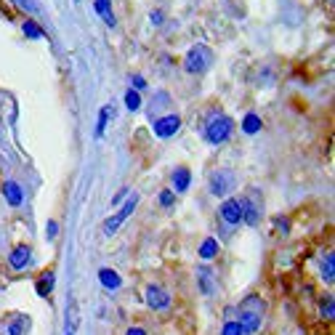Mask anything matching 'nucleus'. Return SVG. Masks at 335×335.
<instances>
[{
    "instance_id": "12",
    "label": "nucleus",
    "mask_w": 335,
    "mask_h": 335,
    "mask_svg": "<svg viewBox=\"0 0 335 335\" xmlns=\"http://www.w3.org/2000/svg\"><path fill=\"white\" fill-rule=\"evenodd\" d=\"M11 266L14 269H24L27 263H29V248H16L14 253H11Z\"/></svg>"
},
{
    "instance_id": "29",
    "label": "nucleus",
    "mask_w": 335,
    "mask_h": 335,
    "mask_svg": "<svg viewBox=\"0 0 335 335\" xmlns=\"http://www.w3.org/2000/svg\"><path fill=\"white\" fill-rule=\"evenodd\" d=\"M131 83H133V85H136V90H141V88H146V80H144V77H141V75H136V77H133V80H131Z\"/></svg>"
},
{
    "instance_id": "4",
    "label": "nucleus",
    "mask_w": 335,
    "mask_h": 335,
    "mask_svg": "<svg viewBox=\"0 0 335 335\" xmlns=\"http://www.w3.org/2000/svg\"><path fill=\"white\" fill-rule=\"evenodd\" d=\"M136 205H138V194L128 197V202H125L117 213H114L112 218H107V221H104V234H114V232H117V226H120V224L125 221V218H128V216L136 210Z\"/></svg>"
},
{
    "instance_id": "1",
    "label": "nucleus",
    "mask_w": 335,
    "mask_h": 335,
    "mask_svg": "<svg viewBox=\"0 0 335 335\" xmlns=\"http://www.w3.org/2000/svg\"><path fill=\"white\" fill-rule=\"evenodd\" d=\"M263 311L266 303L261 301V295H248L245 301L239 303V327L242 332H256L263 322Z\"/></svg>"
},
{
    "instance_id": "28",
    "label": "nucleus",
    "mask_w": 335,
    "mask_h": 335,
    "mask_svg": "<svg viewBox=\"0 0 335 335\" xmlns=\"http://www.w3.org/2000/svg\"><path fill=\"white\" fill-rule=\"evenodd\" d=\"M14 3H16L19 8H27V11H38V6H35L32 0H14Z\"/></svg>"
},
{
    "instance_id": "2",
    "label": "nucleus",
    "mask_w": 335,
    "mask_h": 335,
    "mask_svg": "<svg viewBox=\"0 0 335 335\" xmlns=\"http://www.w3.org/2000/svg\"><path fill=\"white\" fill-rule=\"evenodd\" d=\"M210 62H213V53H210V48L207 45H194V48H189V53H187V72H192V75H200V72H205L207 67H210Z\"/></svg>"
},
{
    "instance_id": "20",
    "label": "nucleus",
    "mask_w": 335,
    "mask_h": 335,
    "mask_svg": "<svg viewBox=\"0 0 335 335\" xmlns=\"http://www.w3.org/2000/svg\"><path fill=\"white\" fill-rule=\"evenodd\" d=\"M322 277H325L327 282H332V280H335V256H332V253L327 256L325 266H322Z\"/></svg>"
},
{
    "instance_id": "26",
    "label": "nucleus",
    "mask_w": 335,
    "mask_h": 335,
    "mask_svg": "<svg viewBox=\"0 0 335 335\" xmlns=\"http://www.w3.org/2000/svg\"><path fill=\"white\" fill-rule=\"evenodd\" d=\"M21 330H24V319H16L14 325L8 327V335H21Z\"/></svg>"
},
{
    "instance_id": "31",
    "label": "nucleus",
    "mask_w": 335,
    "mask_h": 335,
    "mask_svg": "<svg viewBox=\"0 0 335 335\" xmlns=\"http://www.w3.org/2000/svg\"><path fill=\"white\" fill-rule=\"evenodd\" d=\"M125 335H146V330H141V327H131Z\"/></svg>"
},
{
    "instance_id": "18",
    "label": "nucleus",
    "mask_w": 335,
    "mask_h": 335,
    "mask_svg": "<svg viewBox=\"0 0 335 335\" xmlns=\"http://www.w3.org/2000/svg\"><path fill=\"white\" fill-rule=\"evenodd\" d=\"M242 131L245 133H258L261 131V117L258 114H248V117L242 120Z\"/></svg>"
},
{
    "instance_id": "13",
    "label": "nucleus",
    "mask_w": 335,
    "mask_h": 335,
    "mask_svg": "<svg viewBox=\"0 0 335 335\" xmlns=\"http://www.w3.org/2000/svg\"><path fill=\"white\" fill-rule=\"evenodd\" d=\"M242 221H248L250 226L258 224V207L253 205V200H242Z\"/></svg>"
},
{
    "instance_id": "8",
    "label": "nucleus",
    "mask_w": 335,
    "mask_h": 335,
    "mask_svg": "<svg viewBox=\"0 0 335 335\" xmlns=\"http://www.w3.org/2000/svg\"><path fill=\"white\" fill-rule=\"evenodd\" d=\"M146 303L152 306V309H168L170 306V295L165 290H160V287H149L146 290Z\"/></svg>"
},
{
    "instance_id": "21",
    "label": "nucleus",
    "mask_w": 335,
    "mask_h": 335,
    "mask_svg": "<svg viewBox=\"0 0 335 335\" xmlns=\"http://www.w3.org/2000/svg\"><path fill=\"white\" fill-rule=\"evenodd\" d=\"M24 35H27V38H35V40H40V38H43V29H40L38 24H35L32 19H27V21H24Z\"/></svg>"
},
{
    "instance_id": "6",
    "label": "nucleus",
    "mask_w": 335,
    "mask_h": 335,
    "mask_svg": "<svg viewBox=\"0 0 335 335\" xmlns=\"http://www.w3.org/2000/svg\"><path fill=\"white\" fill-rule=\"evenodd\" d=\"M181 128V120H178V114H168V117H160L157 123H155V136H160V138H168V136H173Z\"/></svg>"
},
{
    "instance_id": "27",
    "label": "nucleus",
    "mask_w": 335,
    "mask_h": 335,
    "mask_svg": "<svg viewBox=\"0 0 335 335\" xmlns=\"http://www.w3.org/2000/svg\"><path fill=\"white\" fill-rule=\"evenodd\" d=\"M160 205H163V207L173 205V192H160Z\"/></svg>"
},
{
    "instance_id": "32",
    "label": "nucleus",
    "mask_w": 335,
    "mask_h": 335,
    "mask_svg": "<svg viewBox=\"0 0 335 335\" xmlns=\"http://www.w3.org/2000/svg\"><path fill=\"white\" fill-rule=\"evenodd\" d=\"M152 21H155V24H160V21H163V14H160V11H155V14H152Z\"/></svg>"
},
{
    "instance_id": "22",
    "label": "nucleus",
    "mask_w": 335,
    "mask_h": 335,
    "mask_svg": "<svg viewBox=\"0 0 335 335\" xmlns=\"http://www.w3.org/2000/svg\"><path fill=\"white\" fill-rule=\"evenodd\" d=\"M125 107H128L131 112H136L138 107H141V99H138V94H136L133 88L128 90V94H125Z\"/></svg>"
},
{
    "instance_id": "11",
    "label": "nucleus",
    "mask_w": 335,
    "mask_h": 335,
    "mask_svg": "<svg viewBox=\"0 0 335 335\" xmlns=\"http://www.w3.org/2000/svg\"><path fill=\"white\" fill-rule=\"evenodd\" d=\"M189 181H192V173L187 168H178L176 173H173V187H176V192H187Z\"/></svg>"
},
{
    "instance_id": "19",
    "label": "nucleus",
    "mask_w": 335,
    "mask_h": 335,
    "mask_svg": "<svg viewBox=\"0 0 335 335\" xmlns=\"http://www.w3.org/2000/svg\"><path fill=\"white\" fill-rule=\"evenodd\" d=\"M216 253H218V242H216V239H205L202 248H200V256H202L205 261H210Z\"/></svg>"
},
{
    "instance_id": "30",
    "label": "nucleus",
    "mask_w": 335,
    "mask_h": 335,
    "mask_svg": "<svg viewBox=\"0 0 335 335\" xmlns=\"http://www.w3.org/2000/svg\"><path fill=\"white\" fill-rule=\"evenodd\" d=\"M56 229H59V226H56V221H48V229H45V232H48V237H51V239L56 237Z\"/></svg>"
},
{
    "instance_id": "5",
    "label": "nucleus",
    "mask_w": 335,
    "mask_h": 335,
    "mask_svg": "<svg viewBox=\"0 0 335 335\" xmlns=\"http://www.w3.org/2000/svg\"><path fill=\"white\" fill-rule=\"evenodd\" d=\"M234 189V176L229 170H218V173H213V178H210V192L213 194H224L226 192H232Z\"/></svg>"
},
{
    "instance_id": "23",
    "label": "nucleus",
    "mask_w": 335,
    "mask_h": 335,
    "mask_svg": "<svg viewBox=\"0 0 335 335\" xmlns=\"http://www.w3.org/2000/svg\"><path fill=\"white\" fill-rule=\"evenodd\" d=\"M107 120H109V109H101V112H99V125H96V136H104V128H107Z\"/></svg>"
},
{
    "instance_id": "25",
    "label": "nucleus",
    "mask_w": 335,
    "mask_h": 335,
    "mask_svg": "<svg viewBox=\"0 0 335 335\" xmlns=\"http://www.w3.org/2000/svg\"><path fill=\"white\" fill-rule=\"evenodd\" d=\"M224 335H245L239 327V322H226L224 325Z\"/></svg>"
},
{
    "instance_id": "16",
    "label": "nucleus",
    "mask_w": 335,
    "mask_h": 335,
    "mask_svg": "<svg viewBox=\"0 0 335 335\" xmlns=\"http://www.w3.org/2000/svg\"><path fill=\"white\" fill-rule=\"evenodd\" d=\"M96 11L104 16L109 27H114V16H112V0H96Z\"/></svg>"
},
{
    "instance_id": "17",
    "label": "nucleus",
    "mask_w": 335,
    "mask_h": 335,
    "mask_svg": "<svg viewBox=\"0 0 335 335\" xmlns=\"http://www.w3.org/2000/svg\"><path fill=\"white\" fill-rule=\"evenodd\" d=\"M77 303L75 301H69V306H67V332H75V327H77Z\"/></svg>"
},
{
    "instance_id": "9",
    "label": "nucleus",
    "mask_w": 335,
    "mask_h": 335,
    "mask_svg": "<svg viewBox=\"0 0 335 335\" xmlns=\"http://www.w3.org/2000/svg\"><path fill=\"white\" fill-rule=\"evenodd\" d=\"M99 280H101V285L107 287V290H117V287L123 285L120 274L112 271V269H101V271H99Z\"/></svg>"
},
{
    "instance_id": "3",
    "label": "nucleus",
    "mask_w": 335,
    "mask_h": 335,
    "mask_svg": "<svg viewBox=\"0 0 335 335\" xmlns=\"http://www.w3.org/2000/svg\"><path fill=\"white\" fill-rule=\"evenodd\" d=\"M205 136H207V141H210V144L226 141V138L232 136V120H229L226 114H218V117H213L210 123H207Z\"/></svg>"
},
{
    "instance_id": "24",
    "label": "nucleus",
    "mask_w": 335,
    "mask_h": 335,
    "mask_svg": "<svg viewBox=\"0 0 335 335\" xmlns=\"http://www.w3.org/2000/svg\"><path fill=\"white\" fill-rule=\"evenodd\" d=\"M322 317H327V319L335 317V301H332V298H327V301L322 303Z\"/></svg>"
},
{
    "instance_id": "14",
    "label": "nucleus",
    "mask_w": 335,
    "mask_h": 335,
    "mask_svg": "<svg viewBox=\"0 0 335 335\" xmlns=\"http://www.w3.org/2000/svg\"><path fill=\"white\" fill-rule=\"evenodd\" d=\"M197 277H200V290H202L205 295H210V293H213V271H210V269H200Z\"/></svg>"
},
{
    "instance_id": "10",
    "label": "nucleus",
    "mask_w": 335,
    "mask_h": 335,
    "mask_svg": "<svg viewBox=\"0 0 335 335\" xmlns=\"http://www.w3.org/2000/svg\"><path fill=\"white\" fill-rule=\"evenodd\" d=\"M3 194H6V200L11 202V205H21V197H24V194H21V187L16 181H6V187H3Z\"/></svg>"
},
{
    "instance_id": "15",
    "label": "nucleus",
    "mask_w": 335,
    "mask_h": 335,
    "mask_svg": "<svg viewBox=\"0 0 335 335\" xmlns=\"http://www.w3.org/2000/svg\"><path fill=\"white\" fill-rule=\"evenodd\" d=\"M35 290H38V295H48L51 290H53V274L48 271V274H43L40 280H38V285H35Z\"/></svg>"
},
{
    "instance_id": "7",
    "label": "nucleus",
    "mask_w": 335,
    "mask_h": 335,
    "mask_svg": "<svg viewBox=\"0 0 335 335\" xmlns=\"http://www.w3.org/2000/svg\"><path fill=\"white\" fill-rule=\"evenodd\" d=\"M221 218L226 224H239L242 221V202L239 200H226L224 205H221Z\"/></svg>"
}]
</instances>
